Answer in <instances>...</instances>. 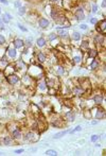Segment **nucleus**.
<instances>
[{
    "label": "nucleus",
    "mask_w": 106,
    "mask_h": 156,
    "mask_svg": "<svg viewBox=\"0 0 106 156\" xmlns=\"http://www.w3.org/2000/svg\"><path fill=\"white\" fill-rule=\"evenodd\" d=\"M39 135L41 134L37 131H34V130L30 128L27 132L23 133V139L21 140L25 141V142H36L39 139Z\"/></svg>",
    "instance_id": "nucleus-1"
},
{
    "label": "nucleus",
    "mask_w": 106,
    "mask_h": 156,
    "mask_svg": "<svg viewBox=\"0 0 106 156\" xmlns=\"http://www.w3.org/2000/svg\"><path fill=\"white\" fill-rule=\"evenodd\" d=\"M92 43L94 44V48H97L99 51L101 50V48H105V35L101 34V33H96L94 36H92Z\"/></svg>",
    "instance_id": "nucleus-2"
},
{
    "label": "nucleus",
    "mask_w": 106,
    "mask_h": 156,
    "mask_svg": "<svg viewBox=\"0 0 106 156\" xmlns=\"http://www.w3.org/2000/svg\"><path fill=\"white\" fill-rule=\"evenodd\" d=\"M13 65H14V68L17 73H25L28 70V66L29 64L27 62L23 60V58H18L16 61H13L12 62Z\"/></svg>",
    "instance_id": "nucleus-3"
},
{
    "label": "nucleus",
    "mask_w": 106,
    "mask_h": 156,
    "mask_svg": "<svg viewBox=\"0 0 106 156\" xmlns=\"http://www.w3.org/2000/svg\"><path fill=\"white\" fill-rule=\"evenodd\" d=\"M4 82H7V84L10 86H15L18 83H20V76L17 72L4 76Z\"/></svg>",
    "instance_id": "nucleus-4"
},
{
    "label": "nucleus",
    "mask_w": 106,
    "mask_h": 156,
    "mask_svg": "<svg viewBox=\"0 0 106 156\" xmlns=\"http://www.w3.org/2000/svg\"><path fill=\"white\" fill-rule=\"evenodd\" d=\"M52 72L54 73V76L58 77V78H63V77H65L67 74V69L62 64L56 63L52 67Z\"/></svg>",
    "instance_id": "nucleus-5"
},
{
    "label": "nucleus",
    "mask_w": 106,
    "mask_h": 156,
    "mask_svg": "<svg viewBox=\"0 0 106 156\" xmlns=\"http://www.w3.org/2000/svg\"><path fill=\"white\" fill-rule=\"evenodd\" d=\"M61 4L64 11H71L78 7V0H62Z\"/></svg>",
    "instance_id": "nucleus-6"
},
{
    "label": "nucleus",
    "mask_w": 106,
    "mask_h": 156,
    "mask_svg": "<svg viewBox=\"0 0 106 156\" xmlns=\"http://www.w3.org/2000/svg\"><path fill=\"white\" fill-rule=\"evenodd\" d=\"M84 93H85V89L81 85L76 84V85L71 86V96L74 98H83Z\"/></svg>",
    "instance_id": "nucleus-7"
},
{
    "label": "nucleus",
    "mask_w": 106,
    "mask_h": 156,
    "mask_svg": "<svg viewBox=\"0 0 106 156\" xmlns=\"http://www.w3.org/2000/svg\"><path fill=\"white\" fill-rule=\"evenodd\" d=\"M50 122H51V125L57 128H65V125L67 124V122L64 120L63 117H60L57 116V115H54V118H52V120H50Z\"/></svg>",
    "instance_id": "nucleus-8"
},
{
    "label": "nucleus",
    "mask_w": 106,
    "mask_h": 156,
    "mask_svg": "<svg viewBox=\"0 0 106 156\" xmlns=\"http://www.w3.org/2000/svg\"><path fill=\"white\" fill-rule=\"evenodd\" d=\"M72 14H73V17L76 18V20H78V21H83L86 18L85 10H84L83 7H80V5L78 8H76V10L73 11Z\"/></svg>",
    "instance_id": "nucleus-9"
},
{
    "label": "nucleus",
    "mask_w": 106,
    "mask_h": 156,
    "mask_svg": "<svg viewBox=\"0 0 106 156\" xmlns=\"http://www.w3.org/2000/svg\"><path fill=\"white\" fill-rule=\"evenodd\" d=\"M11 136L14 139V141H19L23 139V128L19 126H15L13 128V130H11Z\"/></svg>",
    "instance_id": "nucleus-10"
},
{
    "label": "nucleus",
    "mask_w": 106,
    "mask_h": 156,
    "mask_svg": "<svg viewBox=\"0 0 106 156\" xmlns=\"http://www.w3.org/2000/svg\"><path fill=\"white\" fill-rule=\"evenodd\" d=\"M104 63V62H101V60L98 58H92L91 60V62L88 64V68L90 71H94V72H96V71L100 70V67H101V64Z\"/></svg>",
    "instance_id": "nucleus-11"
},
{
    "label": "nucleus",
    "mask_w": 106,
    "mask_h": 156,
    "mask_svg": "<svg viewBox=\"0 0 106 156\" xmlns=\"http://www.w3.org/2000/svg\"><path fill=\"white\" fill-rule=\"evenodd\" d=\"M94 26H96L97 33H101L103 35H106V19L105 18H102L101 20H99Z\"/></svg>",
    "instance_id": "nucleus-12"
},
{
    "label": "nucleus",
    "mask_w": 106,
    "mask_h": 156,
    "mask_svg": "<svg viewBox=\"0 0 106 156\" xmlns=\"http://www.w3.org/2000/svg\"><path fill=\"white\" fill-rule=\"evenodd\" d=\"M94 117L97 119V120H103L105 119V107L103 106H97L96 109L94 112Z\"/></svg>",
    "instance_id": "nucleus-13"
},
{
    "label": "nucleus",
    "mask_w": 106,
    "mask_h": 156,
    "mask_svg": "<svg viewBox=\"0 0 106 156\" xmlns=\"http://www.w3.org/2000/svg\"><path fill=\"white\" fill-rule=\"evenodd\" d=\"M14 142H15L14 139H13L12 136L9 135V134H4V135H2V136L0 137V144H2V146L11 147Z\"/></svg>",
    "instance_id": "nucleus-14"
},
{
    "label": "nucleus",
    "mask_w": 106,
    "mask_h": 156,
    "mask_svg": "<svg viewBox=\"0 0 106 156\" xmlns=\"http://www.w3.org/2000/svg\"><path fill=\"white\" fill-rule=\"evenodd\" d=\"M63 118L66 122H73V121H76V111H73L72 108H70L68 112H66V113L64 114Z\"/></svg>",
    "instance_id": "nucleus-15"
},
{
    "label": "nucleus",
    "mask_w": 106,
    "mask_h": 156,
    "mask_svg": "<svg viewBox=\"0 0 106 156\" xmlns=\"http://www.w3.org/2000/svg\"><path fill=\"white\" fill-rule=\"evenodd\" d=\"M37 25H38V28L39 29H41V30H46V29L50 28L51 21L46 17H39L37 19Z\"/></svg>",
    "instance_id": "nucleus-16"
},
{
    "label": "nucleus",
    "mask_w": 106,
    "mask_h": 156,
    "mask_svg": "<svg viewBox=\"0 0 106 156\" xmlns=\"http://www.w3.org/2000/svg\"><path fill=\"white\" fill-rule=\"evenodd\" d=\"M5 54L8 55L9 58H11V60H16L18 56V51L17 49H15L14 47H10V46H7V48H5Z\"/></svg>",
    "instance_id": "nucleus-17"
},
{
    "label": "nucleus",
    "mask_w": 106,
    "mask_h": 156,
    "mask_svg": "<svg viewBox=\"0 0 106 156\" xmlns=\"http://www.w3.org/2000/svg\"><path fill=\"white\" fill-rule=\"evenodd\" d=\"M34 56H35L36 62H37V63H41V64H45L46 62H47V58H48V55L41 50L34 53Z\"/></svg>",
    "instance_id": "nucleus-18"
},
{
    "label": "nucleus",
    "mask_w": 106,
    "mask_h": 156,
    "mask_svg": "<svg viewBox=\"0 0 106 156\" xmlns=\"http://www.w3.org/2000/svg\"><path fill=\"white\" fill-rule=\"evenodd\" d=\"M104 99H105V96L104 93H94V96L92 97V101H94V104L96 106H100L104 103Z\"/></svg>",
    "instance_id": "nucleus-19"
},
{
    "label": "nucleus",
    "mask_w": 106,
    "mask_h": 156,
    "mask_svg": "<svg viewBox=\"0 0 106 156\" xmlns=\"http://www.w3.org/2000/svg\"><path fill=\"white\" fill-rule=\"evenodd\" d=\"M35 88L37 89L38 91H41V93H44V91H47V90H48V88H47V84H46L45 79H41V80H39V81H36Z\"/></svg>",
    "instance_id": "nucleus-20"
},
{
    "label": "nucleus",
    "mask_w": 106,
    "mask_h": 156,
    "mask_svg": "<svg viewBox=\"0 0 106 156\" xmlns=\"http://www.w3.org/2000/svg\"><path fill=\"white\" fill-rule=\"evenodd\" d=\"M12 46L14 47L15 49H23L25 47V40L23 38H19V37H16L13 39L12 42Z\"/></svg>",
    "instance_id": "nucleus-21"
},
{
    "label": "nucleus",
    "mask_w": 106,
    "mask_h": 156,
    "mask_svg": "<svg viewBox=\"0 0 106 156\" xmlns=\"http://www.w3.org/2000/svg\"><path fill=\"white\" fill-rule=\"evenodd\" d=\"M11 63L10 58L7 56V54H3L1 58H0V71H3L5 69V67Z\"/></svg>",
    "instance_id": "nucleus-22"
},
{
    "label": "nucleus",
    "mask_w": 106,
    "mask_h": 156,
    "mask_svg": "<svg viewBox=\"0 0 106 156\" xmlns=\"http://www.w3.org/2000/svg\"><path fill=\"white\" fill-rule=\"evenodd\" d=\"M90 39H89L88 37H85L83 38V40H82L81 45H80V50L81 51H87L89 48H90Z\"/></svg>",
    "instance_id": "nucleus-23"
},
{
    "label": "nucleus",
    "mask_w": 106,
    "mask_h": 156,
    "mask_svg": "<svg viewBox=\"0 0 106 156\" xmlns=\"http://www.w3.org/2000/svg\"><path fill=\"white\" fill-rule=\"evenodd\" d=\"M99 52H100V51L97 48H91L90 47L88 50L86 51V54H87V56H88L89 58H96L99 56Z\"/></svg>",
    "instance_id": "nucleus-24"
},
{
    "label": "nucleus",
    "mask_w": 106,
    "mask_h": 156,
    "mask_svg": "<svg viewBox=\"0 0 106 156\" xmlns=\"http://www.w3.org/2000/svg\"><path fill=\"white\" fill-rule=\"evenodd\" d=\"M70 40L71 42H80L82 40V34L78 31H72V33L70 34Z\"/></svg>",
    "instance_id": "nucleus-25"
},
{
    "label": "nucleus",
    "mask_w": 106,
    "mask_h": 156,
    "mask_svg": "<svg viewBox=\"0 0 106 156\" xmlns=\"http://www.w3.org/2000/svg\"><path fill=\"white\" fill-rule=\"evenodd\" d=\"M35 44H36V47H37V48L43 49L47 46V39H46L44 36H41V37H38L37 39H36Z\"/></svg>",
    "instance_id": "nucleus-26"
},
{
    "label": "nucleus",
    "mask_w": 106,
    "mask_h": 156,
    "mask_svg": "<svg viewBox=\"0 0 106 156\" xmlns=\"http://www.w3.org/2000/svg\"><path fill=\"white\" fill-rule=\"evenodd\" d=\"M69 132H70V130H64V131L62 132H58V133L54 134L52 136V139H54V140H56V139H61L63 138L64 136H66L67 134H69Z\"/></svg>",
    "instance_id": "nucleus-27"
},
{
    "label": "nucleus",
    "mask_w": 106,
    "mask_h": 156,
    "mask_svg": "<svg viewBox=\"0 0 106 156\" xmlns=\"http://www.w3.org/2000/svg\"><path fill=\"white\" fill-rule=\"evenodd\" d=\"M72 65H82L83 64V58L81 55H73L72 56V61H71Z\"/></svg>",
    "instance_id": "nucleus-28"
},
{
    "label": "nucleus",
    "mask_w": 106,
    "mask_h": 156,
    "mask_svg": "<svg viewBox=\"0 0 106 156\" xmlns=\"http://www.w3.org/2000/svg\"><path fill=\"white\" fill-rule=\"evenodd\" d=\"M47 38H48V40L50 42V43H53V42H55V40L60 39L57 36V34H56L55 32H51L48 34V36H47Z\"/></svg>",
    "instance_id": "nucleus-29"
},
{
    "label": "nucleus",
    "mask_w": 106,
    "mask_h": 156,
    "mask_svg": "<svg viewBox=\"0 0 106 156\" xmlns=\"http://www.w3.org/2000/svg\"><path fill=\"white\" fill-rule=\"evenodd\" d=\"M83 116L85 119H87V120H91L92 119V113H91V108L90 109H85L84 108L83 109Z\"/></svg>",
    "instance_id": "nucleus-30"
},
{
    "label": "nucleus",
    "mask_w": 106,
    "mask_h": 156,
    "mask_svg": "<svg viewBox=\"0 0 106 156\" xmlns=\"http://www.w3.org/2000/svg\"><path fill=\"white\" fill-rule=\"evenodd\" d=\"M27 12H28V9H27V7H25V5H23V7H20L19 9H17V14L19 16L25 15Z\"/></svg>",
    "instance_id": "nucleus-31"
},
{
    "label": "nucleus",
    "mask_w": 106,
    "mask_h": 156,
    "mask_svg": "<svg viewBox=\"0 0 106 156\" xmlns=\"http://www.w3.org/2000/svg\"><path fill=\"white\" fill-rule=\"evenodd\" d=\"M25 47L27 48H33V38L28 37L25 39Z\"/></svg>",
    "instance_id": "nucleus-32"
},
{
    "label": "nucleus",
    "mask_w": 106,
    "mask_h": 156,
    "mask_svg": "<svg viewBox=\"0 0 106 156\" xmlns=\"http://www.w3.org/2000/svg\"><path fill=\"white\" fill-rule=\"evenodd\" d=\"M98 10H99L98 3H96V2L91 3V4H90V11H91V13H92V14H97V13H98Z\"/></svg>",
    "instance_id": "nucleus-33"
},
{
    "label": "nucleus",
    "mask_w": 106,
    "mask_h": 156,
    "mask_svg": "<svg viewBox=\"0 0 106 156\" xmlns=\"http://www.w3.org/2000/svg\"><path fill=\"white\" fill-rule=\"evenodd\" d=\"M4 46H7V37L0 33V47H4Z\"/></svg>",
    "instance_id": "nucleus-34"
},
{
    "label": "nucleus",
    "mask_w": 106,
    "mask_h": 156,
    "mask_svg": "<svg viewBox=\"0 0 106 156\" xmlns=\"http://www.w3.org/2000/svg\"><path fill=\"white\" fill-rule=\"evenodd\" d=\"M57 152L55 151V150H47V151L45 152V155H48V156H56L57 155Z\"/></svg>",
    "instance_id": "nucleus-35"
},
{
    "label": "nucleus",
    "mask_w": 106,
    "mask_h": 156,
    "mask_svg": "<svg viewBox=\"0 0 106 156\" xmlns=\"http://www.w3.org/2000/svg\"><path fill=\"white\" fill-rule=\"evenodd\" d=\"M81 131H82V125H76L74 128L70 130L69 134H74V133H76V132H81Z\"/></svg>",
    "instance_id": "nucleus-36"
},
{
    "label": "nucleus",
    "mask_w": 106,
    "mask_h": 156,
    "mask_svg": "<svg viewBox=\"0 0 106 156\" xmlns=\"http://www.w3.org/2000/svg\"><path fill=\"white\" fill-rule=\"evenodd\" d=\"M100 135H98V134H94V135H91V137H90V141L91 142H97V141L100 139Z\"/></svg>",
    "instance_id": "nucleus-37"
},
{
    "label": "nucleus",
    "mask_w": 106,
    "mask_h": 156,
    "mask_svg": "<svg viewBox=\"0 0 106 156\" xmlns=\"http://www.w3.org/2000/svg\"><path fill=\"white\" fill-rule=\"evenodd\" d=\"M17 27H18V29H19V30L23 31V32H25V33H27V32L29 31L28 29L25 28V26H23V23H17Z\"/></svg>",
    "instance_id": "nucleus-38"
},
{
    "label": "nucleus",
    "mask_w": 106,
    "mask_h": 156,
    "mask_svg": "<svg viewBox=\"0 0 106 156\" xmlns=\"http://www.w3.org/2000/svg\"><path fill=\"white\" fill-rule=\"evenodd\" d=\"M23 1L21 0H16V1H14V8L15 9H19L20 7H23Z\"/></svg>",
    "instance_id": "nucleus-39"
},
{
    "label": "nucleus",
    "mask_w": 106,
    "mask_h": 156,
    "mask_svg": "<svg viewBox=\"0 0 106 156\" xmlns=\"http://www.w3.org/2000/svg\"><path fill=\"white\" fill-rule=\"evenodd\" d=\"M1 19H2V21H3V23H4V25H9V23H11L10 20H9L8 18L4 16V14H1Z\"/></svg>",
    "instance_id": "nucleus-40"
},
{
    "label": "nucleus",
    "mask_w": 106,
    "mask_h": 156,
    "mask_svg": "<svg viewBox=\"0 0 106 156\" xmlns=\"http://www.w3.org/2000/svg\"><path fill=\"white\" fill-rule=\"evenodd\" d=\"M78 28L81 29L82 31H87L88 30V26L86 25V23H81V25L78 26Z\"/></svg>",
    "instance_id": "nucleus-41"
},
{
    "label": "nucleus",
    "mask_w": 106,
    "mask_h": 156,
    "mask_svg": "<svg viewBox=\"0 0 106 156\" xmlns=\"http://www.w3.org/2000/svg\"><path fill=\"white\" fill-rule=\"evenodd\" d=\"M98 21H99V19L97 17H90L89 18V23H90L91 25H96Z\"/></svg>",
    "instance_id": "nucleus-42"
},
{
    "label": "nucleus",
    "mask_w": 106,
    "mask_h": 156,
    "mask_svg": "<svg viewBox=\"0 0 106 156\" xmlns=\"http://www.w3.org/2000/svg\"><path fill=\"white\" fill-rule=\"evenodd\" d=\"M4 23H3V21H2V19H1V15H0V30L1 31H5L7 30V28L4 27Z\"/></svg>",
    "instance_id": "nucleus-43"
},
{
    "label": "nucleus",
    "mask_w": 106,
    "mask_h": 156,
    "mask_svg": "<svg viewBox=\"0 0 106 156\" xmlns=\"http://www.w3.org/2000/svg\"><path fill=\"white\" fill-rule=\"evenodd\" d=\"M3 14H4V16H5V17H7V18H8V19L10 20V21L13 19V15H12V14H11V13L5 12V13H3Z\"/></svg>",
    "instance_id": "nucleus-44"
},
{
    "label": "nucleus",
    "mask_w": 106,
    "mask_h": 156,
    "mask_svg": "<svg viewBox=\"0 0 106 156\" xmlns=\"http://www.w3.org/2000/svg\"><path fill=\"white\" fill-rule=\"evenodd\" d=\"M49 1H50V2L52 3V4L57 5V4H60V3H61L62 0H49Z\"/></svg>",
    "instance_id": "nucleus-45"
},
{
    "label": "nucleus",
    "mask_w": 106,
    "mask_h": 156,
    "mask_svg": "<svg viewBox=\"0 0 106 156\" xmlns=\"http://www.w3.org/2000/svg\"><path fill=\"white\" fill-rule=\"evenodd\" d=\"M0 3H2V4L4 5H9V0H0Z\"/></svg>",
    "instance_id": "nucleus-46"
},
{
    "label": "nucleus",
    "mask_w": 106,
    "mask_h": 156,
    "mask_svg": "<svg viewBox=\"0 0 106 156\" xmlns=\"http://www.w3.org/2000/svg\"><path fill=\"white\" fill-rule=\"evenodd\" d=\"M23 149H18V150H15V154H20V153H23Z\"/></svg>",
    "instance_id": "nucleus-47"
},
{
    "label": "nucleus",
    "mask_w": 106,
    "mask_h": 156,
    "mask_svg": "<svg viewBox=\"0 0 106 156\" xmlns=\"http://www.w3.org/2000/svg\"><path fill=\"white\" fill-rule=\"evenodd\" d=\"M101 7H102V9H103V10H105V7H106V0H102Z\"/></svg>",
    "instance_id": "nucleus-48"
},
{
    "label": "nucleus",
    "mask_w": 106,
    "mask_h": 156,
    "mask_svg": "<svg viewBox=\"0 0 106 156\" xmlns=\"http://www.w3.org/2000/svg\"><path fill=\"white\" fill-rule=\"evenodd\" d=\"M99 122H100V121L97 120V119L96 120H91V125H96V124H98Z\"/></svg>",
    "instance_id": "nucleus-49"
},
{
    "label": "nucleus",
    "mask_w": 106,
    "mask_h": 156,
    "mask_svg": "<svg viewBox=\"0 0 106 156\" xmlns=\"http://www.w3.org/2000/svg\"><path fill=\"white\" fill-rule=\"evenodd\" d=\"M2 48H3V47H0V50H1ZM3 54H5V53H1V52H0V58H1V56H2Z\"/></svg>",
    "instance_id": "nucleus-50"
},
{
    "label": "nucleus",
    "mask_w": 106,
    "mask_h": 156,
    "mask_svg": "<svg viewBox=\"0 0 106 156\" xmlns=\"http://www.w3.org/2000/svg\"><path fill=\"white\" fill-rule=\"evenodd\" d=\"M96 148H101V144H96Z\"/></svg>",
    "instance_id": "nucleus-51"
},
{
    "label": "nucleus",
    "mask_w": 106,
    "mask_h": 156,
    "mask_svg": "<svg viewBox=\"0 0 106 156\" xmlns=\"http://www.w3.org/2000/svg\"><path fill=\"white\" fill-rule=\"evenodd\" d=\"M31 152H36V149H31Z\"/></svg>",
    "instance_id": "nucleus-52"
},
{
    "label": "nucleus",
    "mask_w": 106,
    "mask_h": 156,
    "mask_svg": "<svg viewBox=\"0 0 106 156\" xmlns=\"http://www.w3.org/2000/svg\"><path fill=\"white\" fill-rule=\"evenodd\" d=\"M2 14V9H1V7H0V15Z\"/></svg>",
    "instance_id": "nucleus-53"
},
{
    "label": "nucleus",
    "mask_w": 106,
    "mask_h": 156,
    "mask_svg": "<svg viewBox=\"0 0 106 156\" xmlns=\"http://www.w3.org/2000/svg\"><path fill=\"white\" fill-rule=\"evenodd\" d=\"M0 155H3V153H1V152H0Z\"/></svg>",
    "instance_id": "nucleus-54"
}]
</instances>
